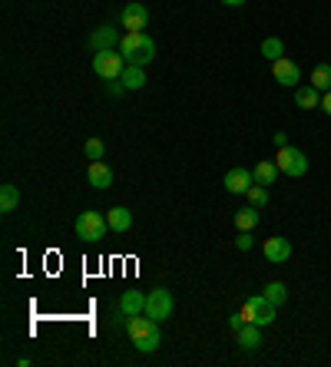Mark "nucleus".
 Here are the masks:
<instances>
[{"label": "nucleus", "mask_w": 331, "mask_h": 367, "mask_svg": "<svg viewBox=\"0 0 331 367\" xmlns=\"http://www.w3.org/2000/svg\"><path fill=\"white\" fill-rule=\"evenodd\" d=\"M119 311L126 317H136V315H146V294L142 292H126L119 298Z\"/></svg>", "instance_id": "nucleus-14"}, {"label": "nucleus", "mask_w": 331, "mask_h": 367, "mask_svg": "<svg viewBox=\"0 0 331 367\" xmlns=\"http://www.w3.org/2000/svg\"><path fill=\"white\" fill-rule=\"evenodd\" d=\"M258 212H262V209L245 205V209H239V212H235V218H232V222H235V228H239V232H252V228L258 225Z\"/></svg>", "instance_id": "nucleus-20"}, {"label": "nucleus", "mask_w": 331, "mask_h": 367, "mask_svg": "<svg viewBox=\"0 0 331 367\" xmlns=\"http://www.w3.org/2000/svg\"><path fill=\"white\" fill-rule=\"evenodd\" d=\"M235 344H239L242 351H255V347L262 344V328H258V324H242V328L235 331Z\"/></svg>", "instance_id": "nucleus-15"}, {"label": "nucleus", "mask_w": 331, "mask_h": 367, "mask_svg": "<svg viewBox=\"0 0 331 367\" xmlns=\"http://www.w3.org/2000/svg\"><path fill=\"white\" fill-rule=\"evenodd\" d=\"M262 294H265L268 301L275 304V308H279V304H285L288 301V288H285V285H281V281H268L265 288H262Z\"/></svg>", "instance_id": "nucleus-24"}, {"label": "nucleus", "mask_w": 331, "mask_h": 367, "mask_svg": "<svg viewBox=\"0 0 331 367\" xmlns=\"http://www.w3.org/2000/svg\"><path fill=\"white\" fill-rule=\"evenodd\" d=\"M119 40H123V37L116 33V27H100V30H93V33H89V47H93V53L113 50Z\"/></svg>", "instance_id": "nucleus-11"}, {"label": "nucleus", "mask_w": 331, "mask_h": 367, "mask_svg": "<svg viewBox=\"0 0 331 367\" xmlns=\"http://www.w3.org/2000/svg\"><path fill=\"white\" fill-rule=\"evenodd\" d=\"M172 294L166 292V288H153V292L146 294V315L153 317V321H166V317H172Z\"/></svg>", "instance_id": "nucleus-6"}, {"label": "nucleus", "mask_w": 331, "mask_h": 367, "mask_svg": "<svg viewBox=\"0 0 331 367\" xmlns=\"http://www.w3.org/2000/svg\"><path fill=\"white\" fill-rule=\"evenodd\" d=\"M106 222H110V232H126L133 225V212H129L126 205H116L106 212Z\"/></svg>", "instance_id": "nucleus-16"}, {"label": "nucleus", "mask_w": 331, "mask_h": 367, "mask_svg": "<svg viewBox=\"0 0 331 367\" xmlns=\"http://www.w3.org/2000/svg\"><path fill=\"white\" fill-rule=\"evenodd\" d=\"M119 80H123V87L133 89V93L146 87V73H142V66H129L126 63V70H123V76H119Z\"/></svg>", "instance_id": "nucleus-22"}, {"label": "nucleus", "mask_w": 331, "mask_h": 367, "mask_svg": "<svg viewBox=\"0 0 331 367\" xmlns=\"http://www.w3.org/2000/svg\"><path fill=\"white\" fill-rule=\"evenodd\" d=\"M103 156H106V146H103V140H87V159H89V163H100Z\"/></svg>", "instance_id": "nucleus-26"}, {"label": "nucleus", "mask_w": 331, "mask_h": 367, "mask_svg": "<svg viewBox=\"0 0 331 367\" xmlns=\"http://www.w3.org/2000/svg\"><path fill=\"white\" fill-rule=\"evenodd\" d=\"M321 110H325V113L331 116V89H328V93H325V96H321Z\"/></svg>", "instance_id": "nucleus-30"}, {"label": "nucleus", "mask_w": 331, "mask_h": 367, "mask_svg": "<svg viewBox=\"0 0 331 367\" xmlns=\"http://www.w3.org/2000/svg\"><path fill=\"white\" fill-rule=\"evenodd\" d=\"M93 70L100 80H119L123 70H126V57L119 50H100L93 53Z\"/></svg>", "instance_id": "nucleus-4"}, {"label": "nucleus", "mask_w": 331, "mask_h": 367, "mask_svg": "<svg viewBox=\"0 0 331 367\" xmlns=\"http://www.w3.org/2000/svg\"><path fill=\"white\" fill-rule=\"evenodd\" d=\"M17 205H20V189H17L13 182H3V186H0V212L10 216Z\"/></svg>", "instance_id": "nucleus-18"}, {"label": "nucleus", "mask_w": 331, "mask_h": 367, "mask_svg": "<svg viewBox=\"0 0 331 367\" xmlns=\"http://www.w3.org/2000/svg\"><path fill=\"white\" fill-rule=\"evenodd\" d=\"M252 176H255V182H262V186H275V179L281 176L279 163H268V159H262V163L252 169Z\"/></svg>", "instance_id": "nucleus-19"}, {"label": "nucleus", "mask_w": 331, "mask_h": 367, "mask_svg": "<svg viewBox=\"0 0 331 367\" xmlns=\"http://www.w3.org/2000/svg\"><path fill=\"white\" fill-rule=\"evenodd\" d=\"M249 301H252V308H255V324H258V328H268V324L275 321V304L268 301L265 294H252Z\"/></svg>", "instance_id": "nucleus-13"}, {"label": "nucleus", "mask_w": 331, "mask_h": 367, "mask_svg": "<svg viewBox=\"0 0 331 367\" xmlns=\"http://www.w3.org/2000/svg\"><path fill=\"white\" fill-rule=\"evenodd\" d=\"M258 53L265 57L268 63H275V60L285 57V43H281L279 37H265V40H262V47H258Z\"/></svg>", "instance_id": "nucleus-21"}, {"label": "nucleus", "mask_w": 331, "mask_h": 367, "mask_svg": "<svg viewBox=\"0 0 331 367\" xmlns=\"http://www.w3.org/2000/svg\"><path fill=\"white\" fill-rule=\"evenodd\" d=\"M262 255H265V262H272V265H285L292 258V241L285 239V235H272V239L262 241Z\"/></svg>", "instance_id": "nucleus-8"}, {"label": "nucleus", "mask_w": 331, "mask_h": 367, "mask_svg": "<svg viewBox=\"0 0 331 367\" xmlns=\"http://www.w3.org/2000/svg\"><path fill=\"white\" fill-rule=\"evenodd\" d=\"M272 142H275V146H288V133H275V136H272Z\"/></svg>", "instance_id": "nucleus-29"}, {"label": "nucleus", "mask_w": 331, "mask_h": 367, "mask_svg": "<svg viewBox=\"0 0 331 367\" xmlns=\"http://www.w3.org/2000/svg\"><path fill=\"white\" fill-rule=\"evenodd\" d=\"M222 3H226V7H242L245 0H222Z\"/></svg>", "instance_id": "nucleus-31"}, {"label": "nucleus", "mask_w": 331, "mask_h": 367, "mask_svg": "<svg viewBox=\"0 0 331 367\" xmlns=\"http://www.w3.org/2000/svg\"><path fill=\"white\" fill-rule=\"evenodd\" d=\"M87 179H89V186H93V189H110V186H113V169H110V165L103 163H89V169H87Z\"/></svg>", "instance_id": "nucleus-12"}, {"label": "nucleus", "mask_w": 331, "mask_h": 367, "mask_svg": "<svg viewBox=\"0 0 331 367\" xmlns=\"http://www.w3.org/2000/svg\"><path fill=\"white\" fill-rule=\"evenodd\" d=\"M235 245H239V252H249L255 241H252V232H239V239H235Z\"/></svg>", "instance_id": "nucleus-27"}, {"label": "nucleus", "mask_w": 331, "mask_h": 367, "mask_svg": "<svg viewBox=\"0 0 331 367\" xmlns=\"http://www.w3.org/2000/svg\"><path fill=\"white\" fill-rule=\"evenodd\" d=\"M245 195H249V205H255V209H265L268 205V186H262V182H252V189Z\"/></svg>", "instance_id": "nucleus-25"}, {"label": "nucleus", "mask_w": 331, "mask_h": 367, "mask_svg": "<svg viewBox=\"0 0 331 367\" xmlns=\"http://www.w3.org/2000/svg\"><path fill=\"white\" fill-rule=\"evenodd\" d=\"M275 163H279L281 176H288V179H302L308 172V156L302 149H295V146H281Z\"/></svg>", "instance_id": "nucleus-5"}, {"label": "nucleus", "mask_w": 331, "mask_h": 367, "mask_svg": "<svg viewBox=\"0 0 331 367\" xmlns=\"http://www.w3.org/2000/svg\"><path fill=\"white\" fill-rule=\"evenodd\" d=\"M272 73H275V80H279L281 87L298 89V80H302V70H298V63H295V60H288V57H281V60H275V63H272Z\"/></svg>", "instance_id": "nucleus-9"}, {"label": "nucleus", "mask_w": 331, "mask_h": 367, "mask_svg": "<svg viewBox=\"0 0 331 367\" xmlns=\"http://www.w3.org/2000/svg\"><path fill=\"white\" fill-rule=\"evenodd\" d=\"M119 24L126 27V33H140V30H146V27H149V10H146V3H140V0L126 3L123 13H119Z\"/></svg>", "instance_id": "nucleus-7"}, {"label": "nucleus", "mask_w": 331, "mask_h": 367, "mask_svg": "<svg viewBox=\"0 0 331 367\" xmlns=\"http://www.w3.org/2000/svg\"><path fill=\"white\" fill-rule=\"evenodd\" d=\"M73 228H77V239H83V241H100V239H106V232H110V222H106V216H100V212L87 209V212H80V216H77Z\"/></svg>", "instance_id": "nucleus-3"}, {"label": "nucleus", "mask_w": 331, "mask_h": 367, "mask_svg": "<svg viewBox=\"0 0 331 367\" xmlns=\"http://www.w3.org/2000/svg\"><path fill=\"white\" fill-rule=\"evenodd\" d=\"M311 87L321 89V93H328L331 89V63H318L311 70Z\"/></svg>", "instance_id": "nucleus-23"}, {"label": "nucleus", "mask_w": 331, "mask_h": 367, "mask_svg": "<svg viewBox=\"0 0 331 367\" xmlns=\"http://www.w3.org/2000/svg\"><path fill=\"white\" fill-rule=\"evenodd\" d=\"M242 324H249V321H245L242 315H232V317H229V328H232V334H235V331L242 328Z\"/></svg>", "instance_id": "nucleus-28"}, {"label": "nucleus", "mask_w": 331, "mask_h": 367, "mask_svg": "<svg viewBox=\"0 0 331 367\" xmlns=\"http://www.w3.org/2000/svg\"><path fill=\"white\" fill-rule=\"evenodd\" d=\"M252 169H242V165H235V169H229L226 172V192H232V195H245V192L252 189Z\"/></svg>", "instance_id": "nucleus-10"}, {"label": "nucleus", "mask_w": 331, "mask_h": 367, "mask_svg": "<svg viewBox=\"0 0 331 367\" xmlns=\"http://www.w3.org/2000/svg\"><path fill=\"white\" fill-rule=\"evenodd\" d=\"M295 106H298V110H315V106H321V89L298 87L295 89Z\"/></svg>", "instance_id": "nucleus-17"}, {"label": "nucleus", "mask_w": 331, "mask_h": 367, "mask_svg": "<svg viewBox=\"0 0 331 367\" xmlns=\"http://www.w3.org/2000/svg\"><path fill=\"white\" fill-rule=\"evenodd\" d=\"M119 53L126 57L129 66H146L156 57V40L149 37L146 30H140V33H123V40H119Z\"/></svg>", "instance_id": "nucleus-2"}, {"label": "nucleus", "mask_w": 331, "mask_h": 367, "mask_svg": "<svg viewBox=\"0 0 331 367\" xmlns=\"http://www.w3.org/2000/svg\"><path fill=\"white\" fill-rule=\"evenodd\" d=\"M126 334L129 341H133V347L136 351H156L159 344H163V334H159V321H153L149 315H136L126 321Z\"/></svg>", "instance_id": "nucleus-1"}]
</instances>
